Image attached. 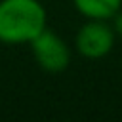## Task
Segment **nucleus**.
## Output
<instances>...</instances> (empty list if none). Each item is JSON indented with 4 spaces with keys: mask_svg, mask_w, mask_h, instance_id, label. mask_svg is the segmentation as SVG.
Returning <instances> with one entry per match:
<instances>
[{
    "mask_svg": "<svg viewBox=\"0 0 122 122\" xmlns=\"http://www.w3.org/2000/svg\"><path fill=\"white\" fill-rule=\"evenodd\" d=\"M48 27V13L40 0H0V42L30 44Z\"/></svg>",
    "mask_w": 122,
    "mask_h": 122,
    "instance_id": "1",
    "label": "nucleus"
},
{
    "mask_svg": "<svg viewBox=\"0 0 122 122\" xmlns=\"http://www.w3.org/2000/svg\"><path fill=\"white\" fill-rule=\"evenodd\" d=\"M30 51L38 67L46 72H61L71 63L69 44L48 27L30 40Z\"/></svg>",
    "mask_w": 122,
    "mask_h": 122,
    "instance_id": "2",
    "label": "nucleus"
},
{
    "mask_svg": "<svg viewBox=\"0 0 122 122\" xmlns=\"http://www.w3.org/2000/svg\"><path fill=\"white\" fill-rule=\"evenodd\" d=\"M114 30L109 21L86 19V23L76 30L74 48L86 59H101L114 48Z\"/></svg>",
    "mask_w": 122,
    "mask_h": 122,
    "instance_id": "3",
    "label": "nucleus"
},
{
    "mask_svg": "<svg viewBox=\"0 0 122 122\" xmlns=\"http://www.w3.org/2000/svg\"><path fill=\"white\" fill-rule=\"evenodd\" d=\"M76 11L84 19L111 21V17L122 8V0H72Z\"/></svg>",
    "mask_w": 122,
    "mask_h": 122,
    "instance_id": "4",
    "label": "nucleus"
},
{
    "mask_svg": "<svg viewBox=\"0 0 122 122\" xmlns=\"http://www.w3.org/2000/svg\"><path fill=\"white\" fill-rule=\"evenodd\" d=\"M111 27H112L114 34L122 38V8H120V10H118L112 17H111Z\"/></svg>",
    "mask_w": 122,
    "mask_h": 122,
    "instance_id": "5",
    "label": "nucleus"
}]
</instances>
